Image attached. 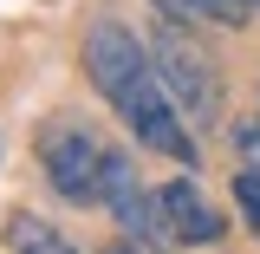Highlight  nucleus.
I'll return each instance as SVG.
<instances>
[{
	"mask_svg": "<svg viewBox=\"0 0 260 254\" xmlns=\"http://www.w3.org/2000/svg\"><path fill=\"white\" fill-rule=\"evenodd\" d=\"M85 72H91V85L104 92V104L130 124V137H137L143 150L182 163V170L202 163V144H195L189 118L176 111V98L162 92L156 65H150V46H143L124 20H98V26L85 33Z\"/></svg>",
	"mask_w": 260,
	"mask_h": 254,
	"instance_id": "nucleus-1",
	"label": "nucleus"
},
{
	"mask_svg": "<svg viewBox=\"0 0 260 254\" xmlns=\"http://www.w3.org/2000/svg\"><path fill=\"white\" fill-rule=\"evenodd\" d=\"M150 65H156L162 92L176 98V111H182L195 130L221 118V65L208 59V46L189 39L176 20H162V26L150 33Z\"/></svg>",
	"mask_w": 260,
	"mask_h": 254,
	"instance_id": "nucleus-2",
	"label": "nucleus"
},
{
	"mask_svg": "<svg viewBox=\"0 0 260 254\" xmlns=\"http://www.w3.org/2000/svg\"><path fill=\"white\" fill-rule=\"evenodd\" d=\"M39 170H46V183L65 195V202H78V209H98L104 202V170H111V144H98L85 124H46L39 130Z\"/></svg>",
	"mask_w": 260,
	"mask_h": 254,
	"instance_id": "nucleus-3",
	"label": "nucleus"
},
{
	"mask_svg": "<svg viewBox=\"0 0 260 254\" xmlns=\"http://www.w3.org/2000/svg\"><path fill=\"white\" fill-rule=\"evenodd\" d=\"M104 209L117 215V228H124L143 254H182L176 228H169V215H162V195L130 170L124 150H111V170H104Z\"/></svg>",
	"mask_w": 260,
	"mask_h": 254,
	"instance_id": "nucleus-4",
	"label": "nucleus"
},
{
	"mask_svg": "<svg viewBox=\"0 0 260 254\" xmlns=\"http://www.w3.org/2000/svg\"><path fill=\"white\" fill-rule=\"evenodd\" d=\"M162 215H169V228H176V241L182 248H215L228 235V222H221V209L202 195V183H195V170H182V176H169L162 183Z\"/></svg>",
	"mask_w": 260,
	"mask_h": 254,
	"instance_id": "nucleus-5",
	"label": "nucleus"
},
{
	"mask_svg": "<svg viewBox=\"0 0 260 254\" xmlns=\"http://www.w3.org/2000/svg\"><path fill=\"white\" fill-rule=\"evenodd\" d=\"M162 20H176V26H189V20H208V26H247V0H156Z\"/></svg>",
	"mask_w": 260,
	"mask_h": 254,
	"instance_id": "nucleus-6",
	"label": "nucleus"
},
{
	"mask_svg": "<svg viewBox=\"0 0 260 254\" xmlns=\"http://www.w3.org/2000/svg\"><path fill=\"white\" fill-rule=\"evenodd\" d=\"M7 248H13V254H78L52 222H39V215H26V209L7 215Z\"/></svg>",
	"mask_w": 260,
	"mask_h": 254,
	"instance_id": "nucleus-7",
	"label": "nucleus"
},
{
	"mask_svg": "<svg viewBox=\"0 0 260 254\" xmlns=\"http://www.w3.org/2000/svg\"><path fill=\"white\" fill-rule=\"evenodd\" d=\"M228 144H234L241 170H254V176H260V118H234V124H228Z\"/></svg>",
	"mask_w": 260,
	"mask_h": 254,
	"instance_id": "nucleus-8",
	"label": "nucleus"
},
{
	"mask_svg": "<svg viewBox=\"0 0 260 254\" xmlns=\"http://www.w3.org/2000/svg\"><path fill=\"white\" fill-rule=\"evenodd\" d=\"M234 209H241V222L260 235V176H254V170H241V176H234Z\"/></svg>",
	"mask_w": 260,
	"mask_h": 254,
	"instance_id": "nucleus-9",
	"label": "nucleus"
},
{
	"mask_svg": "<svg viewBox=\"0 0 260 254\" xmlns=\"http://www.w3.org/2000/svg\"><path fill=\"white\" fill-rule=\"evenodd\" d=\"M104 254H143V248H137V241H117V248H104Z\"/></svg>",
	"mask_w": 260,
	"mask_h": 254,
	"instance_id": "nucleus-10",
	"label": "nucleus"
},
{
	"mask_svg": "<svg viewBox=\"0 0 260 254\" xmlns=\"http://www.w3.org/2000/svg\"><path fill=\"white\" fill-rule=\"evenodd\" d=\"M247 7H254V13H260V0H247Z\"/></svg>",
	"mask_w": 260,
	"mask_h": 254,
	"instance_id": "nucleus-11",
	"label": "nucleus"
}]
</instances>
